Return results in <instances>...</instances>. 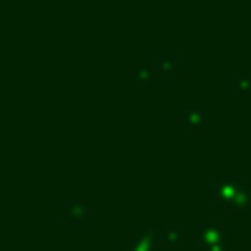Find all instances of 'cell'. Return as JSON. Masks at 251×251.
I'll list each match as a JSON object with an SVG mask.
<instances>
[{"instance_id":"obj_1","label":"cell","mask_w":251,"mask_h":251,"mask_svg":"<svg viewBox=\"0 0 251 251\" xmlns=\"http://www.w3.org/2000/svg\"><path fill=\"white\" fill-rule=\"evenodd\" d=\"M182 123L190 126L192 131L200 128V126H202V111H197V108H187V111L182 113Z\"/></svg>"},{"instance_id":"obj_2","label":"cell","mask_w":251,"mask_h":251,"mask_svg":"<svg viewBox=\"0 0 251 251\" xmlns=\"http://www.w3.org/2000/svg\"><path fill=\"white\" fill-rule=\"evenodd\" d=\"M249 202H251V192H249V190H246V192H241V195L236 192V197L231 200V204H234L236 209H246V204H249Z\"/></svg>"},{"instance_id":"obj_3","label":"cell","mask_w":251,"mask_h":251,"mask_svg":"<svg viewBox=\"0 0 251 251\" xmlns=\"http://www.w3.org/2000/svg\"><path fill=\"white\" fill-rule=\"evenodd\" d=\"M160 64H163V72L170 74L173 67H177V59H175V57H160Z\"/></svg>"},{"instance_id":"obj_4","label":"cell","mask_w":251,"mask_h":251,"mask_svg":"<svg viewBox=\"0 0 251 251\" xmlns=\"http://www.w3.org/2000/svg\"><path fill=\"white\" fill-rule=\"evenodd\" d=\"M69 214H86V204H81V207L79 204H72L69 207Z\"/></svg>"},{"instance_id":"obj_5","label":"cell","mask_w":251,"mask_h":251,"mask_svg":"<svg viewBox=\"0 0 251 251\" xmlns=\"http://www.w3.org/2000/svg\"><path fill=\"white\" fill-rule=\"evenodd\" d=\"M138 74H141V81H148V76H151V69L141 67V69H138Z\"/></svg>"},{"instance_id":"obj_6","label":"cell","mask_w":251,"mask_h":251,"mask_svg":"<svg viewBox=\"0 0 251 251\" xmlns=\"http://www.w3.org/2000/svg\"><path fill=\"white\" fill-rule=\"evenodd\" d=\"M249 249H251V241H249Z\"/></svg>"}]
</instances>
